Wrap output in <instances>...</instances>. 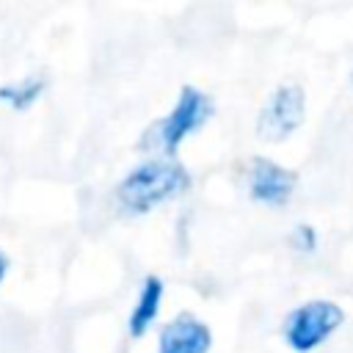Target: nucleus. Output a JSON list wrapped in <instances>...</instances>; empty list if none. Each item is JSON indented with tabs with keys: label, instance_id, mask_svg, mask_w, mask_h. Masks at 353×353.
I'll use <instances>...</instances> for the list:
<instances>
[{
	"label": "nucleus",
	"instance_id": "obj_9",
	"mask_svg": "<svg viewBox=\"0 0 353 353\" xmlns=\"http://www.w3.org/2000/svg\"><path fill=\"white\" fill-rule=\"evenodd\" d=\"M287 245L292 251H298V254H312L317 248V229L312 223H306V221L295 223L290 229V234H287Z\"/></svg>",
	"mask_w": 353,
	"mask_h": 353
},
{
	"label": "nucleus",
	"instance_id": "obj_10",
	"mask_svg": "<svg viewBox=\"0 0 353 353\" xmlns=\"http://www.w3.org/2000/svg\"><path fill=\"white\" fill-rule=\"evenodd\" d=\"M8 270H11V262H8V256H6V251L0 248V287H3V281L8 279Z\"/></svg>",
	"mask_w": 353,
	"mask_h": 353
},
{
	"label": "nucleus",
	"instance_id": "obj_1",
	"mask_svg": "<svg viewBox=\"0 0 353 353\" xmlns=\"http://www.w3.org/2000/svg\"><path fill=\"white\" fill-rule=\"evenodd\" d=\"M190 188V174L176 157L152 154L132 165L113 188V201L124 215H146L154 207L182 196Z\"/></svg>",
	"mask_w": 353,
	"mask_h": 353
},
{
	"label": "nucleus",
	"instance_id": "obj_3",
	"mask_svg": "<svg viewBox=\"0 0 353 353\" xmlns=\"http://www.w3.org/2000/svg\"><path fill=\"white\" fill-rule=\"evenodd\" d=\"M342 323H345V309L339 303L314 298V301H303L295 309H290V314L284 317L281 334H284V342L295 353H312L325 339H331Z\"/></svg>",
	"mask_w": 353,
	"mask_h": 353
},
{
	"label": "nucleus",
	"instance_id": "obj_7",
	"mask_svg": "<svg viewBox=\"0 0 353 353\" xmlns=\"http://www.w3.org/2000/svg\"><path fill=\"white\" fill-rule=\"evenodd\" d=\"M163 298H165V284L157 273H149L143 276L141 287H138V295H135V303L127 314V334L132 339H141L157 320L160 314V306H163Z\"/></svg>",
	"mask_w": 353,
	"mask_h": 353
},
{
	"label": "nucleus",
	"instance_id": "obj_5",
	"mask_svg": "<svg viewBox=\"0 0 353 353\" xmlns=\"http://www.w3.org/2000/svg\"><path fill=\"white\" fill-rule=\"evenodd\" d=\"M245 185L254 201L268 204V207H284L295 193L298 174L292 168L279 165L270 157H251L248 171H245Z\"/></svg>",
	"mask_w": 353,
	"mask_h": 353
},
{
	"label": "nucleus",
	"instance_id": "obj_4",
	"mask_svg": "<svg viewBox=\"0 0 353 353\" xmlns=\"http://www.w3.org/2000/svg\"><path fill=\"white\" fill-rule=\"evenodd\" d=\"M306 119V91L298 83H281L270 91L256 116V135L270 143L287 141Z\"/></svg>",
	"mask_w": 353,
	"mask_h": 353
},
{
	"label": "nucleus",
	"instance_id": "obj_6",
	"mask_svg": "<svg viewBox=\"0 0 353 353\" xmlns=\"http://www.w3.org/2000/svg\"><path fill=\"white\" fill-rule=\"evenodd\" d=\"M212 331L193 312L174 314L157 334V353H210Z\"/></svg>",
	"mask_w": 353,
	"mask_h": 353
},
{
	"label": "nucleus",
	"instance_id": "obj_8",
	"mask_svg": "<svg viewBox=\"0 0 353 353\" xmlns=\"http://www.w3.org/2000/svg\"><path fill=\"white\" fill-rule=\"evenodd\" d=\"M47 91V77L41 74H25L17 80H6L0 83V105L11 108L14 113H25L30 110Z\"/></svg>",
	"mask_w": 353,
	"mask_h": 353
},
{
	"label": "nucleus",
	"instance_id": "obj_2",
	"mask_svg": "<svg viewBox=\"0 0 353 353\" xmlns=\"http://www.w3.org/2000/svg\"><path fill=\"white\" fill-rule=\"evenodd\" d=\"M215 105L212 97L196 85H182L171 110L165 116H160L157 121H152L146 127V132L141 135V149H149L160 157H176L182 141L193 132H199L210 116H212Z\"/></svg>",
	"mask_w": 353,
	"mask_h": 353
}]
</instances>
